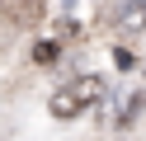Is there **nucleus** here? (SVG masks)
<instances>
[{
	"mask_svg": "<svg viewBox=\"0 0 146 141\" xmlns=\"http://www.w3.org/2000/svg\"><path fill=\"white\" fill-rule=\"evenodd\" d=\"M104 99H108V80L104 75H80V80L61 85L52 94V118H80V113L99 108Z\"/></svg>",
	"mask_w": 146,
	"mask_h": 141,
	"instance_id": "nucleus-1",
	"label": "nucleus"
},
{
	"mask_svg": "<svg viewBox=\"0 0 146 141\" xmlns=\"http://www.w3.org/2000/svg\"><path fill=\"white\" fill-rule=\"evenodd\" d=\"M0 14L10 19L14 28H33L47 14V0H0Z\"/></svg>",
	"mask_w": 146,
	"mask_h": 141,
	"instance_id": "nucleus-2",
	"label": "nucleus"
},
{
	"mask_svg": "<svg viewBox=\"0 0 146 141\" xmlns=\"http://www.w3.org/2000/svg\"><path fill=\"white\" fill-rule=\"evenodd\" d=\"M118 24L127 28V33H137V28H146V0H132V5L123 9V19Z\"/></svg>",
	"mask_w": 146,
	"mask_h": 141,
	"instance_id": "nucleus-3",
	"label": "nucleus"
},
{
	"mask_svg": "<svg viewBox=\"0 0 146 141\" xmlns=\"http://www.w3.org/2000/svg\"><path fill=\"white\" fill-rule=\"evenodd\" d=\"M127 5H132V0H104V5H99V19H104V24H118Z\"/></svg>",
	"mask_w": 146,
	"mask_h": 141,
	"instance_id": "nucleus-4",
	"label": "nucleus"
},
{
	"mask_svg": "<svg viewBox=\"0 0 146 141\" xmlns=\"http://www.w3.org/2000/svg\"><path fill=\"white\" fill-rule=\"evenodd\" d=\"M33 61H57V42H38L33 47Z\"/></svg>",
	"mask_w": 146,
	"mask_h": 141,
	"instance_id": "nucleus-5",
	"label": "nucleus"
}]
</instances>
